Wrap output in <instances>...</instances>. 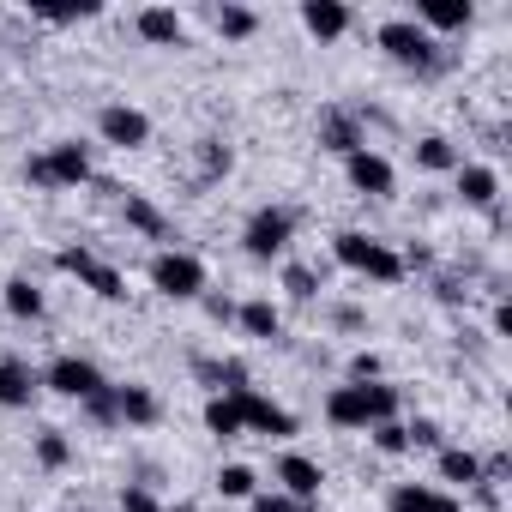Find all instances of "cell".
Masks as SVG:
<instances>
[{
    "instance_id": "cell-1",
    "label": "cell",
    "mask_w": 512,
    "mask_h": 512,
    "mask_svg": "<svg viewBox=\"0 0 512 512\" xmlns=\"http://www.w3.org/2000/svg\"><path fill=\"white\" fill-rule=\"evenodd\" d=\"M404 416V392L392 380H368V386H332L326 392V422L332 428H350V434H368L380 422H398Z\"/></svg>"
},
{
    "instance_id": "cell-2",
    "label": "cell",
    "mask_w": 512,
    "mask_h": 512,
    "mask_svg": "<svg viewBox=\"0 0 512 512\" xmlns=\"http://www.w3.org/2000/svg\"><path fill=\"white\" fill-rule=\"evenodd\" d=\"M374 49H380L392 67L416 73V79H440V73H446V49H440L416 19H386V25L374 31Z\"/></svg>"
},
{
    "instance_id": "cell-3",
    "label": "cell",
    "mask_w": 512,
    "mask_h": 512,
    "mask_svg": "<svg viewBox=\"0 0 512 512\" xmlns=\"http://www.w3.org/2000/svg\"><path fill=\"white\" fill-rule=\"evenodd\" d=\"M332 260L368 284H404V253L380 235H362V229H338L332 235Z\"/></svg>"
},
{
    "instance_id": "cell-4",
    "label": "cell",
    "mask_w": 512,
    "mask_h": 512,
    "mask_svg": "<svg viewBox=\"0 0 512 512\" xmlns=\"http://www.w3.org/2000/svg\"><path fill=\"white\" fill-rule=\"evenodd\" d=\"M25 181L43 187V193H67V187L97 181V169H91V145H79V139H55L49 151L25 157Z\"/></svg>"
},
{
    "instance_id": "cell-5",
    "label": "cell",
    "mask_w": 512,
    "mask_h": 512,
    "mask_svg": "<svg viewBox=\"0 0 512 512\" xmlns=\"http://www.w3.org/2000/svg\"><path fill=\"white\" fill-rule=\"evenodd\" d=\"M151 290L163 302H199L211 290V272H205L199 253H187V247H157L151 253Z\"/></svg>"
},
{
    "instance_id": "cell-6",
    "label": "cell",
    "mask_w": 512,
    "mask_h": 512,
    "mask_svg": "<svg viewBox=\"0 0 512 512\" xmlns=\"http://www.w3.org/2000/svg\"><path fill=\"white\" fill-rule=\"evenodd\" d=\"M55 272L79 278V290H91L97 302H127V272L109 266V260H97V247H85V241H67L55 253Z\"/></svg>"
},
{
    "instance_id": "cell-7",
    "label": "cell",
    "mask_w": 512,
    "mask_h": 512,
    "mask_svg": "<svg viewBox=\"0 0 512 512\" xmlns=\"http://www.w3.org/2000/svg\"><path fill=\"white\" fill-rule=\"evenodd\" d=\"M290 241H296V211L290 205H260L241 223V253H247V260H260V266L284 260Z\"/></svg>"
},
{
    "instance_id": "cell-8",
    "label": "cell",
    "mask_w": 512,
    "mask_h": 512,
    "mask_svg": "<svg viewBox=\"0 0 512 512\" xmlns=\"http://www.w3.org/2000/svg\"><path fill=\"white\" fill-rule=\"evenodd\" d=\"M223 398H235V416H241V434H266V440H290L302 422H296V410H284L278 398H266L260 386H241V392H223Z\"/></svg>"
},
{
    "instance_id": "cell-9",
    "label": "cell",
    "mask_w": 512,
    "mask_h": 512,
    "mask_svg": "<svg viewBox=\"0 0 512 512\" xmlns=\"http://www.w3.org/2000/svg\"><path fill=\"white\" fill-rule=\"evenodd\" d=\"M97 139L115 151H145L151 145V115L139 103H103L97 109Z\"/></svg>"
},
{
    "instance_id": "cell-10",
    "label": "cell",
    "mask_w": 512,
    "mask_h": 512,
    "mask_svg": "<svg viewBox=\"0 0 512 512\" xmlns=\"http://www.w3.org/2000/svg\"><path fill=\"white\" fill-rule=\"evenodd\" d=\"M37 380H43L55 398H73V404H85L91 392H103V386H109V380H103V368H97L91 356H55Z\"/></svg>"
},
{
    "instance_id": "cell-11",
    "label": "cell",
    "mask_w": 512,
    "mask_h": 512,
    "mask_svg": "<svg viewBox=\"0 0 512 512\" xmlns=\"http://www.w3.org/2000/svg\"><path fill=\"white\" fill-rule=\"evenodd\" d=\"M272 482H278V494H290L296 506H320V488H326V470H320V458H308V452H284L278 464H272Z\"/></svg>"
},
{
    "instance_id": "cell-12",
    "label": "cell",
    "mask_w": 512,
    "mask_h": 512,
    "mask_svg": "<svg viewBox=\"0 0 512 512\" xmlns=\"http://www.w3.org/2000/svg\"><path fill=\"white\" fill-rule=\"evenodd\" d=\"M344 175H350V187H356L362 199H392V187H398V169H392V157H380L374 145L350 151V157H344Z\"/></svg>"
},
{
    "instance_id": "cell-13",
    "label": "cell",
    "mask_w": 512,
    "mask_h": 512,
    "mask_svg": "<svg viewBox=\"0 0 512 512\" xmlns=\"http://www.w3.org/2000/svg\"><path fill=\"white\" fill-rule=\"evenodd\" d=\"M362 145H368V133H362V109H350V103L320 109V151L350 157V151H362Z\"/></svg>"
},
{
    "instance_id": "cell-14",
    "label": "cell",
    "mask_w": 512,
    "mask_h": 512,
    "mask_svg": "<svg viewBox=\"0 0 512 512\" xmlns=\"http://www.w3.org/2000/svg\"><path fill=\"white\" fill-rule=\"evenodd\" d=\"M235 326L253 344H278L284 338V308L272 296H247V302H235Z\"/></svg>"
},
{
    "instance_id": "cell-15",
    "label": "cell",
    "mask_w": 512,
    "mask_h": 512,
    "mask_svg": "<svg viewBox=\"0 0 512 512\" xmlns=\"http://www.w3.org/2000/svg\"><path fill=\"white\" fill-rule=\"evenodd\" d=\"M386 512H464V500L446 494L440 482H398L386 494Z\"/></svg>"
},
{
    "instance_id": "cell-16",
    "label": "cell",
    "mask_w": 512,
    "mask_h": 512,
    "mask_svg": "<svg viewBox=\"0 0 512 512\" xmlns=\"http://www.w3.org/2000/svg\"><path fill=\"white\" fill-rule=\"evenodd\" d=\"M350 25H356V13L344 0H302V31L314 43H338V37H350Z\"/></svg>"
},
{
    "instance_id": "cell-17",
    "label": "cell",
    "mask_w": 512,
    "mask_h": 512,
    "mask_svg": "<svg viewBox=\"0 0 512 512\" xmlns=\"http://www.w3.org/2000/svg\"><path fill=\"white\" fill-rule=\"evenodd\" d=\"M133 31H139V43H151V49H181V43H187V19H181L175 7H139V13H133Z\"/></svg>"
},
{
    "instance_id": "cell-18",
    "label": "cell",
    "mask_w": 512,
    "mask_h": 512,
    "mask_svg": "<svg viewBox=\"0 0 512 512\" xmlns=\"http://www.w3.org/2000/svg\"><path fill=\"white\" fill-rule=\"evenodd\" d=\"M115 422H121V428H157V422H163V398H157L151 386L127 380V386H115Z\"/></svg>"
},
{
    "instance_id": "cell-19",
    "label": "cell",
    "mask_w": 512,
    "mask_h": 512,
    "mask_svg": "<svg viewBox=\"0 0 512 512\" xmlns=\"http://www.w3.org/2000/svg\"><path fill=\"white\" fill-rule=\"evenodd\" d=\"M458 199L470 211H500V169L494 163H458Z\"/></svg>"
},
{
    "instance_id": "cell-20",
    "label": "cell",
    "mask_w": 512,
    "mask_h": 512,
    "mask_svg": "<svg viewBox=\"0 0 512 512\" xmlns=\"http://www.w3.org/2000/svg\"><path fill=\"white\" fill-rule=\"evenodd\" d=\"M43 392L37 368L19 356H0V410H31V398Z\"/></svg>"
},
{
    "instance_id": "cell-21",
    "label": "cell",
    "mask_w": 512,
    "mask_h": 512,
    "mask_svg": "<svg viewBox=\"0 0 512 512\" xmlns=\"http://www.w3.org/2000/svg\"><path fill=\"white\" fill-rule=\"evenodd\" d=\"M416 25L428 37H458V31L476 25V7L470 0H428V7H416Z\"/></svg>"
},
{
    "instance_id": "cell-22",
    "label": "cell",
    "mask_w": 512,
    "mask_h": 512,
    "mask_svg": "<svg viewBox=\"0 0 512 512\" xmlns=\"http://www.w3.org/2000/svg\"><path fill=\"white\" fill-rule=\"evenodd\" d=\"M434 476L446 482V494H452V488L470 494V488L482 482V458H476L470 446H440V452H434Z\"/></svg>"
},
{
    "instance_id": "cell-23",
    "label": "cell",
    "mask_w": 512,
    "mask_h": 512,
    "mask_svg": "<svg viewBox=\"0 0 512 512\" xmlns=\"http://www.w3.org/2000/svg\"><path fill=\"white\" fill-rule=\"evenodd\" d=\"M0 302H7V314H13V320H25V326H37V320L49 314V296H43V284H37V278H25V272H19V278H7Z\"/></svg>"
},
{
    "instance_id": "cell-24",
    "label": "cell",
    "mask_w": 512,
    "mask_h": 512,
    "mask_svg": "<svg viewBox=\"0 0 512 512\" xmlns=\"http://www.w3.org/2000/svg\"><path fill=\"white\" fill-rule=\"evenodd\" d=\"M410 157H416L422 175H458V163H464V151H458L446 133H422V139L410 145Z\"/></svg>"
},
{
    "instance_id": "cell-25",
    "label": "cell",
    "mask_w": 512,
    "mask_h": 512,
    "mask_svg": "<svg viewBox=\"0 0 512 512\" xmlns=\"http://www.w3.org/2000/svg\"><path fill=\"white\" fill-rule=\"evenodd\" d=\"M121 217H127V229L133 235H145V241H169V217L157 211V199H145V193H121Z\"/></svg>"
},
{
    "instance_id": "cell-26",
    "label": "cell",
    "mask_w": 512,
    "mask_h": 512,
    "mask_svg": "<svg viewBox=\"0 0 512 512\" xmlns=\"http://www.w3.org/2000/svg\"><path fill=\"white\" fill-rule=\"evenodd\" d=\"M211 31L223 43H247V37H260V13L241 7V0H223V7H211Z\"/></svg>"
},
{
    "instance_id": "cell-27",
    "label": "cell",
    "mask_w": 512,
    "mask_h": 512,
    "mask_svg": "<svg viewBox=\"0 0 512 512\" xmlns=\"http://www.w3.org/2000/svg\"><path fill=\"white\" fill-rule=\"evenodd\" d=\"M193 374H199L211 392H241V386H253V380H247V362H235V356H199Z\"/></svg>"
},
{
    "instance_id": "cell-28",
    "label": "cell",
    "mask_w": 512,
    "mask_h": 512,
    "mask_svg": "<svg viewBox=\"0 0 512 512\" xmlns=\"http://www.w3.org/2000/svg\"><path fill=\"white\" fill-rule=\"evenodd\" d=\"M31 458H37V470H67V464H73V440H67V428H37Z\"/></svg>"
},
{
    "instance_id": "cell-29",
    "label": "cell",
    "mask_w": 512,
    "mask_h": 512,
    "mask_svg": "<svg viewBox=\"0 0 512 512\" xmlns=\"http://www.w3.org/2000/svg\"><path fill=\"white\" fill-rule=\"evenodd\" d=\"M205 434H217V440H241L235 398H223V392H211V398H205Z\"/></svg>"
},
{
    "instance_id": "cell-30",
    "label": "cell",
    "mask_w": 512,
    "mask_h": 512,
    "mask_svg": "<svg viewBox=\"0 0 512 512\" xmlns=\"http://www.w3.org/2000/svg\"><path fill=\"white\" fill-rule=\"evenodd\" d=\"M193 157H199V181H223V175L235 169V151H229L223 139H199Z\"/></svg>"
},
{
    "instance_id": "cell-31",
    "label": "cell",
    "mask_w": 512,
    "mask_h": 512,
    "mask_svg": "<svg viewBox=\"0 0 512 512\" xmlns=\"http://www.w3.org/2000/svg\"><path fill=\"white\" fill-rule=\"evenodd\" d=\"M217 494L223 500H253V494H260V476H253L247 464H223L217 470Z\"/></svg>"
},
{
    "instance_id": "cell-32",
    "label": "cell",
    "mask_w": 512,
    "mask_h": 512,
    "mask_svg": "<svg viewBox=\"0 0 512 512\" xmlns=\"http://www.w3.org/2000/svg\"><path fill=\"white\" fill-rule=\"evenodd\" d=\"M284 296H290V302H314V296H320V272L302 266V260H290V266H284Z\"/></svg>"
},
{
    "instance_id": "cell-33",
    "label": "cell",
    "mask_w": 512,
    "mask_h": 512,
    "mask_svg": "<svg viewBox=\"0 0 512 512\" xmlns=\"http://www.w3.org/2000/svg\"><path fill=\"white\" fill-rule=\"evenodd\" d=\"M115 512H169V506L157 500V488H151V482H121V500H115Z\"/></svg>"
},
{
    "instance_id": "cell-34",
    "label": "cell",
    "mask_w": 512,
    "mask_h": 512,
    "mask_svg": "<svg viewBox=\"0 0 512 512\" xmlns=\"http://www.w3.org/2000/svg\"><path fill=\"white\" fill-rule=\"evenodd\" d=\"M368 440H374V452H386V458H404V452H410L404 416H398V422H380V428H368Z\"/></svg>"
},
{
    "instance_id": "cell-35",
    "label": "cell",
    "mask_w": 512,
    "mask_h": 512,
    "mask_svg": "<svg viewBox=\"0 0 512 512\" xmlns=\"http://www.w3.org/2000/svg\"><path fill=\"white\" fill-rule=\"evenodd\" d=\"M404 434H410V452L422 446V452H440L446 446V428L434 422V416H416V422H404Z\"/></svg>"
},
{
    "instance_id": "cell-36",
    "label": "cell",
    "mask_w": 512,
    "mask_h": 512,
    "mask_svg": "<svg viewBox=\"0 0 512 512\" xmlns=\"http://www.w3.org/2000/svg\"><path fill=\"white\" fill-rule=\"evenodd\" d=\"M97 13H103L97 0H79V7H37L43 25H79V19H97Z\"/></svg>"
},
{
    "instance_id": "cell-37",
    "label": "cell",
    "mask_w": 512,
    "mask_h": 512,
    "mask_svg": "<svg viewBox=\"0 0 512 512\" xmlns=\"http://www.w3.org/2000/svg\"><path fill=\"white\" fill-rule=\"evenodd\" d=\"M368 380H386L380 350H356V356H350V386H368Z\"/></svg>"
},
{
    "instance_id": "cell-38",
    "label": "cell",
    "mask_w": 512,
    "mask_h": 512,
    "mask_svg": "<svg viewBox=\"0 0 512 512\" xmlns=\"http://www.w3.org/2000/svg\"><path fill=\"white\" fill-rule=\"evenodd\" d=\"M79 410H85V416H91L97 428H121V422H115V386H103V392H91V398H85Z\"/></svg>"
},
{
    "instance_id": "cell-39",
    "label": "cell",
    "mask_w": 512,
    "mask_h": 512,
    "mask_svg": "<svg viewBox=\"0 0 512 512\" xmlns=\"http://www.w3.org/2000/svg\"><path fill=\"white\" fill-rule=\"evenodd\" d=\"M247 512H308V506H296V500H290V494H278V488H272V494L260 488V494L247 500Z\"/></svg>"
},
{
    "instance_id": "cell-40",
    "label": "cell",
    "mask_w": 512,
    "mask_h": 512,
    "mask_svg": "<svg viewBox=\"0 0 512 512\" xmlns=\"http://www.w3.org/2000/svg\"><path fill=\"white\" fill-rule=\"evenodd\" d=\"M434 296H440V302H446V308H458V302H464V296H470V290H464V284H458V278H452V272H434Z\"/></svg>"
},
{
    "instance_id": "cell-41",
    "label": "cell",
    "mask_w": 512,
    "mask_h": 512,
    "mask_svg": "<svg viewBox=\"0 0 512 512\" xmlns=\"http://www.w3.org/2000/svg\"><path fill=\"white\" fill-rule=\"evenodd\" d=\"M199 302H205V314H211L217 326H235V302H229V296H211V290H205Z\"/></svg>"
},
{
    "instance_id": "cell-42",
    "label": "cell",
    "mask_w": 512,
    "mask_h": 512,
    "mask_svg": "<svg viewBox=\"0 0 512 512\" xmlns=\"http://www.w3.org/2000/svg\"><path fill=\"white\" fill-rule=\"evenodd\" d=\"M494 338H512V302L494 308Z\"/></svg>"
}]
</instances>
